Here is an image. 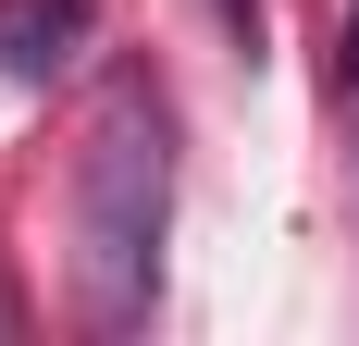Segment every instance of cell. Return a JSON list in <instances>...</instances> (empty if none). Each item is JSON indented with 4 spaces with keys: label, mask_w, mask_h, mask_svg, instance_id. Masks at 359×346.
Listing matches in <instances>:
<instances>
[{
    "label": "cell",
    "mask_w": 359,
    "mask_h": 346,
    "mask_svg": "<svg viewBox=\"0 0 359 346\" xmlns=\"http://www.w3.org/2000/svg\"><path fill=\"white\" fill-rule=\"evenodd\" d=\"M334 87H359V13H347V50H334Z\"/></svg>",
    "instance_id": "277c9868"
},
{
    "label": "cell",
    "mask_w": 359,
    "mask_h": 346,
    "mask_svg": "<svg viewBox=\"0 0 359 346\" xmlns=\"http://www.w3.org/2000/svg\"><path fill=\"white\" fill-rule=\"evenodd\" d=\"M161 223H174V111L149 74H111L74 148V272L100 334H137L161 284Z\"/></svg>",
    "instance_id": "6da1fadb"
},
{
    "label": "cell",
    "mask_w": 359,
    "mask_h": 346,
    "mask_svg": "<svg viewBox=\"0 0 359 346\" xmlns=\"http://www.w3.org/2000/svg\"><path fill=\"white\" fill-rule=\"evenodd\" d=\"M87 25H100L87 0H0V74H13V87H50V74L87 50Z\"/></svg>",
    "instance_id": "7a4b0ae2"
},
{
    "label": "cell",
    "mask_w": 359,
    "mask_h": 346,
    "mask_svg": "<svg viewBox=\"0 0 359 346\" xmlns=\"http://www.w3.org/2000/svg\"><path fill=\"white\" fill-rule=\"evenodd\" d=\"M223 37H236V50H260V0H223Z\"/></svg>",
    "instance_id": "3957f363"
}]
</instances>
